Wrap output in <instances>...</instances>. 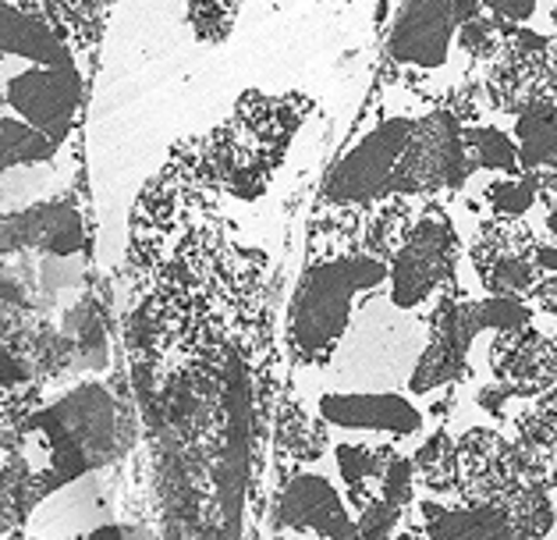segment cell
<instances>
[{
    "mask_svg": "<svg viewBox=\"0 0 557 540\" xmlns=\"http://www.w3.org/2000/svg\"><path fill=\"white\" fill-rule=\"evenodd\" d=\"M412 512L430 530V540H519L505 508L469 505L461 498H416Z\"/></svg>",
    "mask_w": 557,
    "mask_h": 540,
    "instance_id": "cell-10",
    "label": "cell"
},
{
    "mask_svg": "<svg viewBox=\"0 0 557 540\" xmlns=\"http://www.w3.org/2000/svg\"><path fill=\"white\" fill-rule=\"evenodd\" d=\"M18 8L78 53L89 50L97 39V19H92V4L86 0H18Z\"/></svg>",
    "mask_w": 557,
    "mask_h": 540,
    "instance_id": "cell-12",
    "label": "cell"
},
{
    "mask_svg": "<svg viewBox=\"0 0 557 540\" xmlns=\"http://www.w3.org/2000/svg\"><path fill=\"white\" fill-rule=\"evenodd\" d=\"M58 154V143L22 118H0V171L18 164H44Z\"/></svg>",
    "mask_w": 557,
    "mask_h": 540,
    "instance_id": "cell-14",
    "label": "cell"
},
{
    "mask_svg": "<svg viewBox=\"0 0 557 540\" xmlns=\"http://www.w3.org/2000/svg\"><path fill=\"white\" fill-rule=\"evenodd\" d=\"M39 405V384H0V438L15 434Z\"/></svg>",
    "mask_w": 557,
    "mask_h": 540,
    "instance_id": "cell-15",
    "label": "cell"
},
{
    "mask_svg": "<svg viewBox=\"0 0 557 540\" xmlns=\"http://www.w3.org/2000/svg\"><path fill=\"white\" fill-rule=\"evenodd\" d=\"M86 242V228H83V213H78L72 202H44V207L11 213V218L0 221V249H47L67 256L75 249H83Z\"/></svg>",
    "mask_w": 557,
    "mask_h": 540,
    "instance_id": "cell-9",
    "label": "cell"
},
{
    "mask_svg": "<svg viewBox=\"0 0 557 540\" xmlns=\"http://www.w3.org/2000/svg\"><path fill=\"white\" fill-rule=\"evenodd\" d=\"M447 430L455 434V498L469 505L505 508L522 488H533L500 424L469 420Z\"/></svg>",
    "mask_w": 557,
    "mask_h": 540,
    "instance_id": "cell-6",
    "label": "cell"
},
{
    "mask_svg": "<svg viewBox=\"0 0 557 540\" xmlns=\"http://www.w3.org/2000/svg\"><path fill=\"white\" fill-rule=\"evenodd\" d=\"M458 182L455 107L376 75L342 146L327 157L306 221L366 224L409 202H451Z\"/></svg>",
    "mask_w": 557,
    "mask_h": 540,
    "instance_id": "cell-2",
    "label": "cell"
},
{
    "mask_svg": "<svg viewBox=\"0 0 557 540\" xmlns=\"http://www.w3.org/2000/svg\"><path fill=\"white\" fill-rule=\"evenodd\" d=\"M497 36L480 0H398L376 53V75L458 107L480 86Z\"/></svg>",
    "mask_w": 557,
    "mask_h": 540,
    "instance_id": "cell-3",
    "label": "cell"
},
{
    "mask_svg": "<svg viewBox=\"0 0 557 540\" xmlns=\"http://www.w3.org/2000/svg\"><path fill=\"white\" fill-rule=\"evenodd\" d=\"M455 228L461 238V289L557 309V246L515 221H455Z\"/></svg>",
    "mask_w": 557,
    "mask_h": 540,
    "instance_id": "cell-5",
    "label": "cell"
},
{
    "mask_svg": "<svg viewBox=\"0 0 557 540\" xmlns=\"http://www.w3.org/2000/svg\"><path fill=\"white\" fill-rule=\"evenodd\" d=\"M86 4H92V8H97V0H86Z\"/></svg>",
    "mask_w": 557,
    "mask_h": 540,
    "instance_id": "cell-19",
    "label": "cell"
},
{
    "mask_svg": "<svg viewBox=\"0 0 557 540\" xmlns=\"http://www.w3.org/2000/svg\"><path fill=\"white\" fill-rule=\"evenodd\" d=\"M419 498H455V434L441 427L412 452Z\"/></svg>",
    "mask_w": 557,
    "mask_h": 540,
    "instance_id": "cell-13",
    "label": "cell"
},
{
    "mask_svg": "<svg viewBox=\"0 0 557 540\" xmlns=\"http://www.w3.org/2000/svg\"><path fill=\"white\" fill-rule=\"evenodd\" d=\"M0 58H18L25 64H72L78 50L64 47L58 36L36 25L18 4L0 0Z\"/></svg>",
    "mask_w": 557,
    "mask_h": 540,
    "instance_id": "cell-11",
    "label": "cell"
},
{
    "mask_svg": "<svg viewBox=\"0 0 557 540\" xmlns=\"http://www.w3.org/2000/svg\"><path fill=\"white\" fill-rule=\"evenodd\" d=\"M0 97L22 121H29L53 143H64L83 111V72L72 64H29L25 72L4 78Z\"/></svg>",
    "mask_w": 557,
    "mask_h": 540,
    "instance_id": "cell-7",
    "label": "cell"
},
{
    "mask_svg": "<svg viewBox=\"0 0 557 540\" xmlns=\"http://www.w3.org/2000/svg\"><path fill=\"white\" fill-rule=\"evenodd\" d=\"M235 11L238 0H188V19H193L199 39H221Z\"/></svg>",
    "mask_w": 557,
    "mask_h": 540,
    "instance_id": "cell-16",
    "label": "cell"
},
{
    "mask_svg": "<svg viewBox=\"0 0 557 540\" xmlns=\"http://www.w3.org/2000/svg\"><path fill=\"white\" fill-rule=\"evenodd\" d=\"M455 118L451 221L529 224L557 246V78L491 68Z\"/></svg>",
    "mask_w": 557,
    "mask_h": 540,
    "instance_id": "cell-1",
    "label": "cell"
},
{
    "mask_svg": "<svg viewBox=\"0 0 557 540\" xmlns=\"http://www.w3.org/2000/svg\"><path fill=\"white\" fill-rule=\"evenodd\" d=\"M466 388L536 395L557 388V309L494 299L458 285Z\"/></svg>",
    "mask_w": 557,
    "mask_h": 540,
    "instance_id": "cell-4",
    "label": "cell"
},
{
    "mask_svg": "<svg viewBox=\"0 0 557 540\" xmlns=\"http://www.w3.org/2000/svg\"><path fill=\"white\" fill-rule=\"evenodd\" d=\"M0 540H47V537H39V533H29V530H22V526H11V530L0 533Z\"/></svg>",
    "mask_w": 557,
    "mask_h": 540,
    "instance_id": "cell-18",
    "label": "cell"
},
{
    "mask_svg": "<svg viewBox=\"0 0 557 540\" xmlns=\"http://www.w3.org/2000/svg\"><path fill=\"white\" fill-rule=\"evenodd\" d=\"M497 424L505 427L533 488L557 491V388L511 395Z\"/></svg>",
    "mask_w": 557,
    "mask_h": 540,
    "instance_id": "cell-8",
    "label": "cell"
},
{
    "mask_svg": "<svg viewBox=\"0 0 557 540\" xmlns=\"http://www.w3.org/2000/svg\"><path fill=\"white\" fill-rule=\"evenodd\" d=\"M391 540H430V530H426V526H423V519H419L416 512L409 508V516H405L401 530L394 533Z\"/></svg>",
    "mask_w": 557,
    "mask_h": 540,
    "instance_id": "cell-17",
    "label": "cell"
}]
</instances>
